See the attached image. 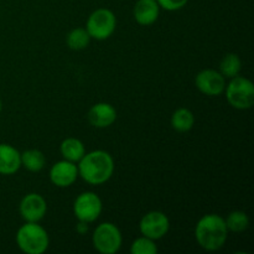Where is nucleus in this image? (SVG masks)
<instances>
[{
    "label": "nucleus",
    "instance_id": "7ed1b4c3",
    "mask_svg": "<svg viewBox=\"0 0 254 254\" xmlns=\"http://www.w3.org/2000/svg\"><path fill=\"white\" fill-rule=\"evenodd\" d=\"M16 245L26 254H42L49 248V233L39 222H25L16 232Z\"/></svg>",
    "mask_w": 254,
    "mask_h": 254
},
{
    "label": "nucleus",
    "instance_id": "2eb2a0df",
    "mask_svg": "<svg viewBox=\"0 0 254 254\" xmlns=\"http://www.w3.org/2000/svg\"><path fill=\"white\" fill-rule=\"evenodd\" d=\"M60 151L64 160L78 163L86 154L84 144L77 138H67L60 145Z\"/></svg>",
    "mask_w": 254,
    "mask_h": 254
},
{
    "label": "nucleus",
    "instance_id": "20e7f679",
    "mask_svg": "<svg viewBox=\"0 0 254 254\" xmlns=\"http://www.w3.org/2000/svg\"><path fill=\"white\" fill-rule=\"evenodd\" d=\"M226 98L231 107L240 111L252 108L254 104V84L251 79L242 76L231 78L230 83L226 84Z\"/></svg>",
    "mask_w": 254,
    "mask_h": 254
},
{
    "label": "nucleus",
    "instance_id": "4468645a",
    "mask_svg": "<svg viewBox=\"0 0 254 254\" xmlns=\"http://www.w3.org/2000/svg\"><path fill=\"white\" fill-rule=\"evenodd\" d=\"M160 6L156 0H138L134 6L133 15L135 21L143 26H149L158 20Z\"/></svg>",
    "mask_w": 254,
    "mask_h": 254
},
{
    "label": "nucleus",
    "instance_id": "423d86ee",
    "mask_svg": "<svg viewBox=\"0 0 254 254\" xmlns=\"http://www.w3.org/2000/svg\"><path fill=\"white\" fill-rule=\"evenodd\" d=\"M117 27V17L112 10L101 7L92 12L87 19L84 29L89 34L91 39L103 41L111 37Z\"/></svg>",
    "mask_w": 254,
    "mask_h": 254
},
{
    "label": "nucleus",
    "instance_id": "f8f14e48",
    "mask_svg": "<svg viewBox=\"0 0 254 254\" xmlns=\"http://www.w3.org/2000/svg\"><path fill=\"white\" fill-rule=\"evenodd\" d=\"M87 118L94 128H108L116 122L117 111L111 103L101 102L89 108Z\"/></svg>",
    "mask_w": 254,
    "mask_h": 254
},
{
    "label": "nucleus",
    "instance_id": "f03ea898",
    "mask_svg": "<svg viewBox=\"0 0 254 254\" xmlns=\"http://www.w3.org/2000/svg\"><path fill=\"white\" fill-rule=\"evenodd\" d=\"M228 237V230L225 218L217 213L202 216L196 223L195 238L198 246L208 252H215L225 246Z\"/></svg>",
    "mask_w": 254,
    "mask_h": 254
},
{
    "label": "nucleus",
    "instance_id": "4be33fe9",
    "mask_svg": "<svg viewBox=\"0 0 254 254\" xmlns=\"http://www.w3.org/2000/svg\"><path fill=\"white\" fill-rule=\"evenodd\" d=\"M156 1L159 6L166 11H178L188 4L189 0H156Z\"/></svg>",
    "mask_w": 254,
    "mask_h": 254
},
{
    "label": "nucleus",
    "instance_id": "5701e85b",
    "mask_svg": "<svg viewBox=\"0 0 254 254\" xmlns=\"http://www.w3.org/2000/svg\"><path fill=\"white\" fill-rule=\"evenodd\" d=\"M87 225H88V223L81 222V221H79V223L77 225V231H78L81 235H83V233L87 232Z\"/></svg>",
    "mask_w": 254,
    "mask_h": 254
},
{
    "label": "nucleus",
    "instance_id": "412c9836",
    "mask_svg": "<svg viewBox=\"0 0 254 254\" xmlns=\"http://www.w3.org/2000/svg\"><path fill=\"white\" fill-rule=\"evenodd\" d=\"M131 254H156L158 253V246L155 245V241L150 240L148 237L136 238L130 246Z\"/></svg>",
    "mask_w": 254,
    "mask_h": 254
},
{
    "label": "nucleus",
    "instance_id": "9d476101",
    "mask_svg": "<svg viewBox=\"0 0 254 254\" xmlns=\"http://www.w3.org/2000/svg\"><path fill=\"white\" fill-rule=\"evenodd\" d=\"M19 211L25 222H40L46 216L47 202L40 193H27L20 201Z\"/></svg>",
    "mask_w": 254,
    "mask_h": 254
},
{
    "label": "nucleus",
    "instance_id": "9b49d317",
    "mask_svg": "<svg viewBox=\"0 0 254 254\" xmlns=\"http://www.w3.org/2000/svg\"><path fill=\"white\" fill-rule=\"evenodd\" d=\"M78 178V168L76 163L68 160L57 161L50 169V180L57 188H69Z\"/></svg>",
    "mask_w": 254,
    "mask_h": 254
},
{
    "label": "nucleus",
    "instance_id": "39448f33",
    "mask_svg": "<svg viewBox=\"0 0 254 254\" xmlns=\"http://www.w3.org/2000/svg\"><path fill=\"white\" fill-rule=\"evenodd\" d=\"M123 237L114 223L103 222L96 227L92 235V243L97 252L102 254H116L119 252Z\"/></svg>",
    "mask_w": 254,
    "mask_h": 254
},
{
    "label": "nucleus",
    "instance_id": "6ab92c4d",
    "mask_svg": "<svg viewBox=\"0 0 254 254\" xmlns=\"http://www.w3.org/2000/svg\"><path fill=\"white\" fill-rule=\"evenodd\" d=\"M91 36L84 27H76L71 30L66 37L67 46L73 51H81L84 50L91 42Z\"/></svg>",
    "mask_w": 254,
    "mask_h": 254
},
{
    "label": "nucleus",
    "instance_id": "0eeeda50",
    "mask_svg": "<svg viewBox=\"0 0 254 254\" xmlns=\"http://www.w3.org/2000/svg\"><path fill=\"white\" fill-rule=\"evenodd\" d=\"M103 203L101 197L92 191L79 193L73 202L74 217L81 222L92 223L101 216Z\"/></svg>",
    "mask_w": 254,
    "mask_h": 254
},
{
    "label": "nucleus",
    "instance_id": "a211bd4d",
    "mask_svg": "<svg viewBox=\"0 0 254 254\" xmlns=\"http://www.w3.org/2000/svg\"><path fill=\"white\" fill-rule=\"evenodd\" d=\"M242 69V61L237 54H226L220 62V72L225 78H233L238 76Z\"/></svg>",
    "mask_w": 254,
    "mask_h": 254
},
{
    "label": "nucleus",
    "instance_id": "1a4fd4ad",
    "mask_svg": "<svg viewBox=\"0 0 254 254\" xmlns=\"http://www.w3.org/2000/svg\"><path fill=\"white\" fill-rule=\"evenodd\" d=\"M226 78L220 71L206 68L198 72L195 77V86L201 93L210 97H217L225 92Z\"/></svg>",
    "mask_w": 254,
    "mask_h": 254
},
{
    "label": "nucleus",
    "instance_id": "dca6fc26",
    "mask_svg": "<svg viewBox=\"0 0 254 254\" xmlns=\"http://www.w3.org/2000/svg\"><path fill=\"white\" fill-rule=\"evenodd\" d=\"M195 126V116L188 108H179L171 116V127L179 133H186Z\"/></svg>",
    "mask_w": 254,
    "mask_h": 254
},
{
    "label": "nucleus",
    "instance_id": "ddd939ff",
    "mask_svg": "<svg viewBox=\"0 0 254 254\" xmlns=\"http://www.w3.org/2000/svg\"><path fill=\"white\" fill-rule=\"evenodd\" d=\"M21 168V153L10 144H0V174L12 175Z\"/></svg>",
    "mask_w": 254,
    "mask_h": 254
},
{
    "label": "nucleus",
    "instance_id": "6e6552de",
    "mask_svg": "<svg viewBox=\"0 0 254 254\" xmlns=\"http://www.w3.org/2000/svg\"><path fill=\"white\" fill-rule=\"evenodd\" d=\"M139 230L141 236L153 241L165 237L170 230V221L168 216L161 211H150L141 217L139 222Z\"/></svg>",
    "mask_w": 254,
    "mask_h": 254
},
{
    "label": "nucleus",
    "instance_id": "aec40b11",
    "mask_svg": "<svg viewBox=\"0 0 254 254\" xmlns=\"http://www.w3.org/2000/svg\"><path fill=\"white\" fill-rule=\"evenodd\" d=\"M225 222L226 226H227L228 232L241 233L245 232L248 228V226H250V218H248L247 213L243 212V211H232L225 218Z\"/></svg>",
    "mask_w": 254,
    "mask_h": 254
},
{
    "label": "nucleus",
    "instance_id": "f3484780",
    "mask_svg": "<svg viewBox=\"0 0 254 254\" xmlns=\"http://www.w3.org/2000/svg\"><path fill=\"white\" fill-rule=\"evenodd\" d=\"M46 165V158L44 153L37 149H29L21 153V166L30 173H39Z\"/></svg>",
    "mask_w": 254,
    "mask_h": 254
},
{
    "label": "nucleus",
    "instance_id": "b1692460",
    "mask_svg": "<svg viewBox=\"0 0 254 254\" xmlns=\"http://www.w3.org/2000/svg\"><path fill=\"white\" fill-rule=\"evenodd\" d=\"M1 108H2V104H1V99H0V112H1Z\"/></svg>",
    "mask_w": 254,
    "mask_h": 254
},
{
    "label": "nucleus",
    "instance_id": "f257e3e1",
    "mask_svg": "<svg viewBox=\"0 0 254 254\" xmlns=\"http://www.w3.org/2000/svg\"><path fill=\"white\" fill-rule=\"evenodd\" d=\"M78 176L89 185H102L112 178L114 173V160L106 150H93L86 153L78 161Z\"/></svg>",
    "mask_w": 254,
    "mask_h": 254
}]
</instances>
